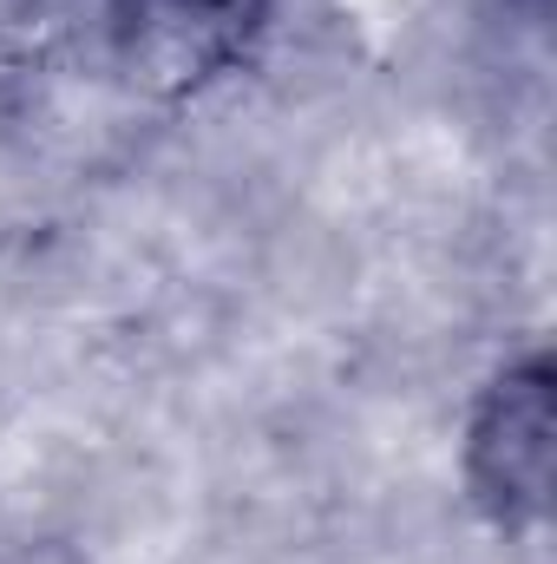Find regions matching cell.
I'll return each mask as SVG.
<instances>
[{
  "label": "cell",
  "instance_id": "6da1fadb",
  "mask_svg": "<svg viewBox=\"0 0 557 564\" xmlns=\"http://www.w3.org/2000/svg\"><path fill=\"white\" fill-rule=\"evenodd\" d=\"M466 492L505 539H538L557 499V388L551 355L505 361L466 414Z\"/></svg>",
  "mask_w": 557,
  "mask_h": 564
},
{
  "label": "cell",
  "instance_id": "7a4b0ae2",
  "mask_svg": "<svg viewBox=\"0 0 557 564\" xmlns=\"http://www.w3.org/2000/svg\"><path fill=\"white\" fill-rule=\"evenodd\" d=\"M119 13L157 40H190V53L217 59L243 40V26L263 13V0H119Z\"/></svg>",
  "mask_w": 557,
  "mask_h": 564
}]
</instances>
